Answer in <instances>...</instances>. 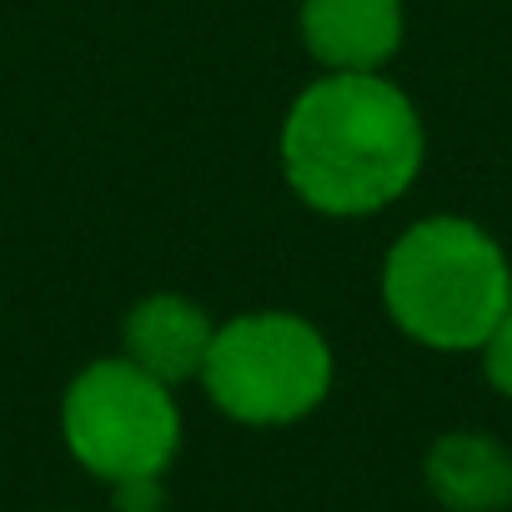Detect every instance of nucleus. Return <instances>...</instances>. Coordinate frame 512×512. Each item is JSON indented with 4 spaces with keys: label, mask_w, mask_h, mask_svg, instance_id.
<instances>
[{
    "label": "nucleus",
    "mask_w": 512,
    "mask_h": 512,
    "mask_svg": "<svg viewBox=\"0 0 512 512\" xmlns=\"http://www.w3.org/2000/svg\"><path fill=\"white\" fill-rule=\"evenodd\" d=\"M382 307L402 337L432 352H482L512 307V267L477 221H412L382 262Z\"/></svg>",
    "instance_id": "nucleus-2"
},
{
    "label": "nucleus",
    "mask_w": 512,
    "mask_h": 512,
    "mask_svg": "<svg viewBox=\"0 0 512 512\" xmlns=\"http://www.w3.org/2000/svg\"><path fill=\"white\" fill-rule=\"evenodd\" d=\"M482 372H487V382L512 402V307H507V317L492 327V337L482 342Z\"/></svg>",
    "instance_id": "nucleus-8"
},
{
    "label": "nucleus",
    "mask_w": 512,
    "mask_h": 512,
    "mask_svg": "<svg viewBox=\"0 0 512 512\" xmlns=\"http://www.w3.org/2000/svg\"><path fill=\"white\" fill-rule=\"evenodd\" d=\"M211 337H216L211 317H206L191 297H176V292L141 297V302L126 312V322H121V347H126V357H131L141 372L161 377L166 387L201 377V362H206V352H211Z\"/></svg>",
    "instance_id": "nucleus-6"
},
{
    "label": "nucleus",
    "mask_w": 512,
    "mask_h": 512,
    "mask_svg": "<svg viewBox=\"0 0 512 512\" xmlns=\"http://www.w3.org/2000/svg\"><path fill=\"white\" fill-rule=\"evenodd\" d=\"M402 31V0H302V46L322 71H382Z\"/></svg>",
    "instance_id": "nucleus-5"
},
{
    "label": "nucleus",
    "mask_w": 512,
    "mask_h": 512,
    "mask_svg": "<svg viewBox=\"0 0 512 512\" xmlns=\"http://www.w3.org/2000/svg\"><path fill=\"white\" fill-rule=\"evenodd\" d=\"M427 492L447 512H507L512 507V452L487 432H447L422 462Z\"/></svg>",
    "instance_id": "nucleus-7"
},
{
    "label": "nucleus",
    "mask_w": 512,
    "mask_h": 512,
    "mask_svg": "<svg viewBox=\"0 0 512 512\" xmlns=\"http://www.w3.org/2000/svg\"><path fill=\"white\" fill-rule=\"evenodd\" d=\"M337 362L327 337L297 312H241L216 327L201 387L241 427H292L332 392Z\"/></svg>",
    "instance_id": "nucleus-3"
},
{
    "label": "nucleus",
    "mask_w": 512,
    "mask_h": 512,
    "mask_svg": "<svg viewBox=\"0 0 512 512\" xmlns=\"http://www.w3.org/2000/svg\"><path fill=\"white\" fill-rule=\"evenodd\" d=\"M422 156L412 96L377 71L317 76L282 121V176L322 216L387 211L417 181Z\"/></svg>",
    "instance_id": "nucleus-1"
},
{
    "label": "nucleus",
    "mask_w": 512,
    "mask_h": 512,
    "mask_svg": "<svg viewBox=\"0 0 512 512\" xmlns=\"http://www.w3.org/2000/svg\"><path fill=\"white\" fill-rule=\"evenodd\" d=\"M61 437L66 452L111 487L166 477L181 452V407L171 387L131 357H101L71 377L61 397Z\"/></svg>",
    "instance_id": "nucleus-4"
}]
</instances>
